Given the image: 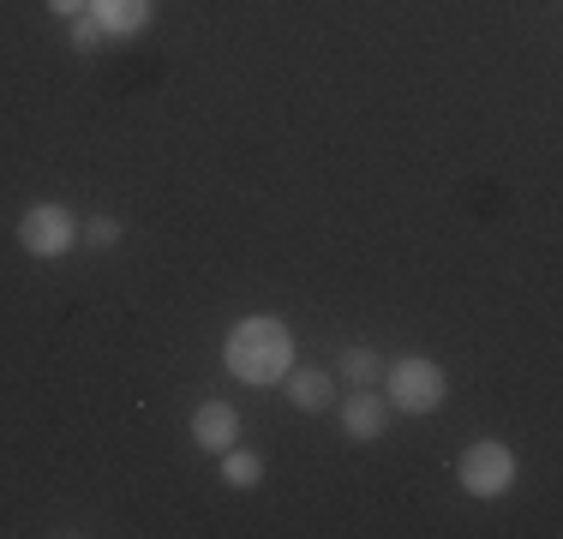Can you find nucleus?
<instances>
[{"instance_id":"obj_1","label":"nucleus","mask_w":563,"mask_h":539,"mask_svg":"<svg viewBox=\"0 0 563 539\" xmlns=\"http://www.w3.org/2000/svg\"><path fill=\"white\" fill-rule=\"evenodd\" d=\"M222 366L240 377V384H282L294 366V330L282 318H240L222 342Z\"/></svg>"},{"instance_id":"obj_2","label":"nucleus","mask_w":563,"mask_h":539,"mask_svg":"<svg viewBox=\"0 0 563 539\" xmlns=\"http://www.w3.org/2000/svg\"><path fill=\"white\" fill-rule=\"evenodd\" d=\"M384 389H390V408H401V414H432L438 402L450 396L444 366H438V360H426V354L396 360V366L384 372Z\"/></svg>"},{"instance_id":"obj_3","label":"nucleus","mask_w":563,"mask_h":539,"mask_svg":"<svg viewBox=\"0 0 563 539\" xmlns=\"http://www.w3.org/2000/svg\"><path fill=\"white\" fill-rule=\"evenodd\" d=\"M455 480H462L467 497H504L509 485H516V455H509L504 443H492V438L486 443H467Z\"/></svg>"},{"instance_id":"obj_4","label":"nucleus","mask_w":563,"mask_h":539,"mask_svg":"<svg viewBox=\"0 0 563 539\" xmlns=\"http://www.w3.org/2000/svg\"><path fill=\"white\" fill-rule=\"evenodd\" d=\"M78 240L73 216H66V205H31L19 216V246L31 252V258H66Z\"/></svg>"},{"instance_id":"obj_5","label":"nucleus","mask_w":563,"mask_h":539,"mask_svg":"<svg viewBox=\"0 0 563 539\" xmlns=\"http://www.w3.org/2000/svg\"><path fill=\"white\" fill-rule=\"evenodd\" d=\"M342 431H347L354 443L384 438V431H390V402H384L378 389H354V396L342 402Z\"/></svg>"},{"instance_id":"obj_6","label":"nucleus","mask_w":563,"mask_h":539,"mask_svg":"<svg viewBox=\"0 0 563 539\" xmlns=\"http://www.w3.org/2000/svg\"><path fill=\"white\" fill-rule=\"evenodd\" d=\"M192 443L198 450H228V443H240V414L228 408V402H198L192 414Z\"/></svg>"},{"instance_id":"obj_7","label":"nucleus","mask_w":563,"mask_h":539,"mask_svg":"<svg viewBox=\"0 0 563 539\" xmlns=\"http://www.w3.org/2000/svg\"><path fill=\"white\" fill-rule=\"evenodd\" d=\"M85 12H90V19H97L109 36H132V31H144V24H151L156 0H90Z\"/></svg>"},{"instance_id":"obj_8","label":"nucleus","mask_w":563,"mask_h":539,"mask_svg":"<svg viewBox=\"0 0 563 539\" xmlns=\"http://www.w3.org/2000/svg\"><path fill=\"white\" fill-rule=\"evenodd\" d=\"M288 402L300 414H324L330 402H336V377L312 372V366H288Z\"/></svg>"},{"instance_id":"obj_9","label":"nucleus","mask_w":563,"mask_h":539,"mask_svg":"<svg viewBox=\"0 0 563 539\" xmlns=\"http://www.w3.org/2000/svg\"><path fill=\"white\" fill-rule=\"evenodd\" d=\"M222 480L234 485V492H252V485L264 480V462L252 450H240V443H228V450H222Z\"/></svg>"},{"instance_id":"obj_10","label":"nucleus","mask_w":563,"mask_h":539,"mask_svg":"<svg viewBox=\"0 0 563 539\" xmlns=\"http://www.w3.org/2000/svg\"><path fill=\"white\" fill-rule=\"evenodd\" d=\"M342 384H360V389L384 384V360L372 354V348H347L342 354Z\"/></svg>"},{"instance_id":"obj_11","label":"nucleus","mask_w":563,"mask_h":539,"mask_svg":"<svg viewBox=\"0 0 563 539\" xmlns=\"http://www.w3.org/2000/svg\"><path fill=\"white\" fill-rule=\"evenodd\" d=\"M102 43H109V31H102L90 12H78V19H73V48H78V54H97Z\"/></svg>"},{"instance_id":"obj_12","label":"nucleus","mask_w":563,"mask_h":539,"mask_svg":"<svg viewBox=\"0 0 563 539\" xmlns=\"http://www.w3.org/2000/svg\"><path fill=\"white\" fill-rule=\"evenodd\" d=\"M85 240H90V246H120V222H114V216H90Z\"/></svg>"},{"instance_id":"obj_13","label":"nucleus","mask_w":563,"mask_h":539,"mask_svg":"<svg viewBox=\"0 0 563 539\" xmlns=\"http://www.w3.org/2000/svg\"><path fill=\"white\" fill-rule=\"evenodd\" d=\"M85 7H90V0H48V12H55V19H78Z\"/></svg>"}]
</instances>
